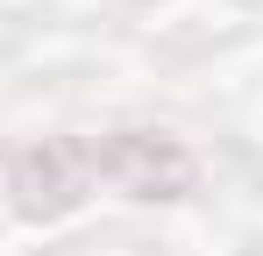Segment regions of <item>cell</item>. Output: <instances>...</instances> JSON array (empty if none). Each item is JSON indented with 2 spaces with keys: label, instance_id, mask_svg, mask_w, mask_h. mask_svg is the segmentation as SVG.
<instances>
[{
  "label": "cell",
  "instance_id": "1",
  "mask_svg": "<svg viewBox=\"0 0 263 256\" xmlns=\"http://www.w3.org/2000/svg\"><path fill=\"white\" fill-rule=\"evenodd\" d=\"M86 150H92V178L107 192H121V199H142V207L185 199L199 185L192 150L178 135H164V128H107V135H86Z\"/></svg>",
  "mask_w": 263,
  "mask_h": 256
},
{
  "label": "cell",
  "instance_id": "2",
  "mask_svg": "<svg viewBox=\"0 0 263 256\" xmlns=\"http://www.w3.org/2000/svg\"><path fill=\"white\" fill-rule=\"evenodd\" d=\"M92 192H100V178H92L86 135H43L29 150H14V164H7V199L22 221H64Z\"/></svg>",
  "mask_w": 263,
  "mask_h": 256
}]
</instances>
